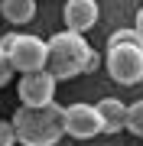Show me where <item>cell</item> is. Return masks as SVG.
<instances>
[{
    "label": "cell",
    "mask_w": 143,
    "mask_h": 146,
    "mask_svg": "<svg viewBox=\"0 0 143 146\" xmlns=\"http://www.w3.org/2000/svg\"><path fill=\"white\" fill-rule=\"evenodd\" d=\"M10 123L16 130L20 146H55L65 136V107H59L55 101L43 104V107L20 104Z\"/></svg>",
    "instance_id": "obj_1"
},
{
    "label": "cell",
    "mask_w": 143,
    "mask_h": 146,
    "mask_svg": "<svg viewBox=\"0 0 143 146\" xmlns=\"http://www.w3.org/2000/svg\"><path fill=\"white\" fill-rule=\"evenodd\" d=\"M88 52H91V46H88L85 33L62 29L46 39V72H52L55 81L78 78V75H85Z\"/></svg>",
    "instance_id": "obj_2"
},
{
    "label": "cell",
    "mask_w": 143,
    "mask_h": 146,
    "mask_svg": "<svg viewBox=\"0 0 143 146\" xmlns=\"http://www.w3.org/2000/svg\"><path fill=\"white\" fill-rule=\"evenodd\" d=\"M0 49L10 55L13 72H20V75L46 68V39H39V36H29V33L16 36V33H10V36L0 39Z\"/></svg>",
    "instance_id": "obj_3"
},
{
    "label": "cell",
    "mask_w": 143,
    "mask_h": 146,
    "mask_svg": "<svg viewBox=\"0 0 143 146\" xmlns=\"http://www.w3.org/2000/svg\"><path fill=\"white\" fill-rule=\"evenodd\" d=\"M107 75L117 84L143 81V46H107Z\"/></svg>",
    "instance_id": "obj_4"
},
{
    "label": "cell",
    "mask_w": 143,
    "mask_h": 146,
    "mask_svg": "<svg viewBox=\"0 0 143 146\" xmlns=\"http://www.w3.org/2000/svg\"><path fill=\"white\" fill-rule=\"evenodd\" d=\"M55 84L59 81L52 78V72H46V68H39V72H23L20 88H16L20 104H26V107L52 104V101H55Z\"/></svg>",
    "instance_id": "obj_5"
},
{
    "label": "cell",
    "mask_w": 143,
    "mask_h": 146,
    "mask_svg": "<svg viewBox=\"0 0 143 146\" xmlns=\"http://www.w3.org/2000/svg\"><path fill=\"white\" fill-rule=\"evenodd\" d=\"M65 133L75 136V140H91V136L101 133V114L94 104H69L65 107Z\"/></svg>",
    "instance_id": "obj_6"
},
{
    "label": "cell",
    "mask_w": 143,
    "mask_h": 146,
    "mask_svg": "<svg viewBox=\"0 0 143 146\" xmlns=\"http://www.w3.org/2000/svg\"><path fill=\"white\" fill-rule=\"evenodd\" d=\"M62 16H65V26H69V29L88 33V29L98 23L101 10H98V0H65Z\"/></svg>",
    "instance_id": "obj_7"
},
{
    "label": "cell",
    "mask_w": 143,
    "mask_h": 146,
    "mask_svg": "<svg viewBox=\"0 0 143 146\" xmlns=\"http://www.w3.org/2000/svg\"><path fill=\"white\" fill-rule=\"evenodd\" d=\"M98 114H101V133H120L127 123V104L117 98H101L98 101Z\"/></svg>",
    "instance_id": "obj_8"
},
{
    "label": "cell",
    "mask_w": 143,
    "mask_h": 146,
    "mask_svg": "<svg viewBox=\"0 0 143 146\" xmlns=\"http://www.w3.org/2000/svg\"><path fill=\"white\" fill-rule=\"evenodd\" d=\"M0 13L13 26H23L36 16V0H0Z\"/></svg>",
    "instance_id": "obj_9"
},
{
    "label": "cell",
    "mask_w": 143,
    "mask_h": 146,
    "mask_svg": "<svg viewBox=\"0 0 143 146\" xmlns=\"http://www.w3.org/2000/svg\"><path fill=\"white\" fill-rule=\"evenodd\" d=\"M124 130L143 136V101H133V104L127 107V123H124Z\"/></svg>",
    "instance_id": "obj_10"
},
{
    "label": "cell",
    "mask_w": 143,
    "mask_h": 146,
    "mask_svg": "<svg viewBox=\"0 0 143 146\" xmlns=\"http://www.w3.org/2000/svg\"><path fill=\"white\" fill-rule=\"evenodd\" d=\"M107 46H143V36L137 29H117V33H111Z\"/></svg>",
    "instance_id": "obj_11"
},
{
    "label": "cell",
    "mask_w": 143,
    "mask_h": 146,
    "mask_svg": "<svg viewBox=\"0 0 143 146\" xmlns=\"http://www.w3.org/2000/svg\"><path fill=\"white\" fill-rule=\"evenodd\" d=\"M10 78H13V62H10V55L0 49V88H7Z\"/></svg>",
    "instance_id": "obj_12"
},
{
    "label": "cell",
    "mask_w": 143,
    "mask_h": 146,
    "mask_svg": "<svg viewBox=\"0 0 143 146\" xmlns=\"http://www.w3.org/2000/svg\"><path fill=\"white\" fill-rule=\"evenodd\" d=\"M13 143H16V130H13V123L0 120V146H13Z\"/></svg>",
    "instance_id": "obj_13"
},
{
    "label": "cell",
    "mask_w": 143,
    "mask_h": 146,
    "mask_svg": "<svg viewBox=\"0 0 143 146\" xmlns=\"http://www.w3.org/2000/svg\"><path fill=\"white\" fill-rule=\"evenodd\" d=\"M98 65H101V55L94 52V49H91V52H88V62H85V75H91Z\"/></svg>",
    "instance_id": "obj_14"
},
{
    "label": "cell",
    "mask_w": 143,
    "mask_h": 146,
    "mask_svg": "<svg viewBox=\"0 0 143 146\" xmlns=\"http://www.w3.org/2000/svg\"><path fill=\"white\" fill-rule=\"evenodd\" d=\"M133 29H137L140 36H143V7H140V10H137V23H133Z\"/></svg>",
    "instance_id": "obj_15"
}]
</instances>
